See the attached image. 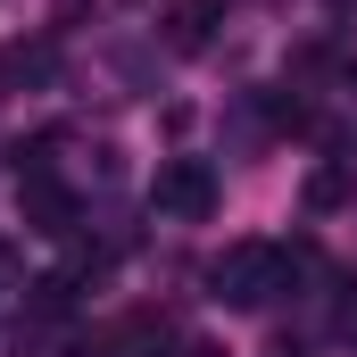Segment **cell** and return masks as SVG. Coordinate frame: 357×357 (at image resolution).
Returning <instances> with one entry per match:
<instances>
[{"label": "cell", "instance_id": "cell-6", "mask_svg": "<svg viewBox=\"0 0 357 357\" xmlns=\"http://www.w3.org/2000/svg\"><path fill=\"white\" fill-rule=\"evenodd\" d=\"M175 357H225V349H216V341H183Z\"/></svg>", "mask_w": 357, "mask_h": 357}, {"label": "cell", "instance_id": "cell-1", "mask_svg": "<svg viewBox=\"0 0 357 357\" xmlns=\"http://www.w3.org/2000/svg\"><path fill=\"white\" fill-rule=\"evenodd\" d=\"M208 282H216L225 307H266L274 282H282V250H274V241H233V250L208 266Z\"/></svg>", "mask_w": 357, "mask_h": 357}, {"label": "cell", "instance_id": "cell-4", "mask_svg": "<svg viewBox=\"0 0 357 357\" xmlns=\"http://www.w3.org/2000/svg\"><path fill=\"white\" fill-rule=\"evenodd\" d=\"M216 17H225V0H175V17H167V42H175V50H208Z\"/></svg>", "mask_w": 357, "mask_h": 357}, {"label": "cell", "instance_id": "cell-5", "mask_svg": "<svg viewBox=\"0 0 357 357\" xmlns=\"http://www.w3.org/2000/svg\"><path fill=\"white\" fill-rule=\"evenodd\" d=\"M349 199H357V167L349 158H333V167L307 175V208H316V216H333V208H349Z\"/></svg>", "mask_w": 357, "mask_h": 357}, {"label": "cell", "instance_id": "cell-3", "mask_svg": "<svg viewBox=\"0 0 357 357\" xmlns=\"http://www.w3.org/2000/svg\"><path fill=\"white\" fill-rule=\"evenodd\" d=\"M17 216H25V233H67V225H75V199L50 175H25L17 183Z\"/></svg>", "mask_w": 357, "mask_h": 357}, {"label": "cell", "instance_id": "cell-2", "mask_svg": "<svg viewBox=\"0 0 357 357\" xmlns=\"http://www.w3.org/2000/svg\"><path fill=\"white\" fill-rule=\"evenodd\" d=\"M150 208L175 216V225H208V216H216V175H208V158H167L158 183H150Z\"/></svg>", "mask_w": 357, "mask_h": 357}]
</instances>
